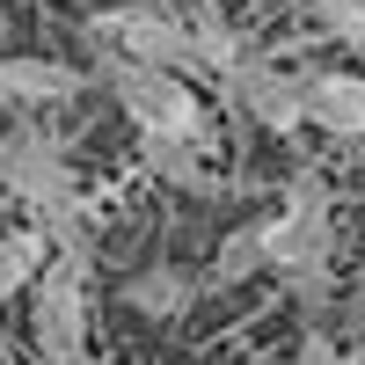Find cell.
I'll list each match as a JSON object with an SVG mask.
<instances>
[{
    "label": "cell",
    "instance_id": "cell-1",
    "mask_svg": "<svg viewBox=\"0 0 365 365\" xmlns=\"http://www.w3.org/2000/svg\"><path fill=\"white\" fill-rule=\"evenodd\" d=\"M263 234V263L270 278H285L299 299H322L329 292V256H336V212H329V182L314 168H292L285 175V197L270 220H256Z\"/></svg>",
    "mask_w": 365,
    "mask_h": 365
},
{
    "label": "cell",
    "instance_id": "cell-2",
    "mask_svg": "<svg viewBox=\"0 0 365 365\" xmlns=\"http://www.w3.org/2000/svg\"><path fill=\"white\" fill-rule=\"evenodd\" d=\"M0 190L22 197L29 212H37V227L51 234V249H88V197H81V168L66 161V146H58L51 132H0Z\"/></svg>",
    "mask_w": 365,
    "mask_h": 365
},
{
    "label": "cell",
    "instance_id": "cell-3",
    "mask_svg": "<svg viewBox=\"0 0 365 365\" xmlns=\"http://www.w3.org/2000/svg\"><path fill=\"white\" fill-rule=\"evenodd\" d=\"M96 81L110 88V103L132 117L139 139H182V146H212V117L197 103V88L182 73H161V66H132L117 51H96Z\"/></svg>",
    "mask_w": 365,
    "mask_h": 365
},
{
    "label": "cell",
    "instance_id": "cell-4",
    "mask_svg": "<svg viewBox=\"0 0 365 365\" xmlns=\"http://www.w3.org/2000/svg\"><path fill=\"white\" fill-rule=\"evenodd\" d=\"M88 329H96V299H88V249H58L37 285H29V336L44 365H81Z\"/></svg>",
    "mask_w": 365,
    "mask_h": 365
},
{
    "label": "cell",
    "instance_id": "cell-5",
    "mask_svg": "<svg viewBox=\"0 0 365 365\" xmlns=\"http://www.w3.org/2000/svg\"><path fill=\"white\" fill-rule=\"evenodd\" d=\"M88 44L117 51L132 66H161V73H205V58L190 44V22H175L168 8H146V0H125V8H96L88 15Z\"/></svg>",
    "mask_w": 365,
    "mask_h": 365
},
{
    "label": "cell",
    "instance_id": "cell-6",
    "mask_svg": "<svg viewBox=\"0 0 365 365\" xmlns=\"http://www.w3.org/2000/svg\"><path fill=\"white\" fill-rule=\"evenodd\" d=\"M220 88H227V103L249 117V125H263V132H278V139H292L299 125H307V96H299V73H285V66H270V58H241V66H227L220 73Z\"/></svg>",
    "mask_w": 365,
    "mask_h": 365
},
{
    "label": "cell",
    "instance_id": "cell-7",
    "mask_svg": "<svg viewBox=\"0 0 365 365\" xmlns=\"http://www.w3.org/2000/svg\"><path fill=\"white\" fill-rule=\"evenodd\" d=\"M88 73L66 66V58H37V51H15L0 58V103H22V110H66L81 103Z\"/></svg>",
    "mask_w": 365,
    "mask_h": 365
},
{
    "label": "cell",
    "instance_id": "cell-8",
    "mask_svg": "<svg viewBox=\"0 0 365 365\" xmlns=\"http://www.w3.org/2000/svg\"><path fill=\"white\" fill-rule=\"evenodd\" d=\"M299 96H307V125L365 146V73H299Z\"/></svg>",
    "mask_w": 365,
    "mask_h": 365
},
{
    "label": "cell",
    "instance_id": "cell-9",
    "mask_svg": "<svg viewBox=\"0 0 365 365\" xmlns=\"http://www.w3.org/2000/svg\"><path fill=\"white\" fill-rule=\"evenodd\" d=\"M197 292H205L197 270L154 263V270H132V278H125V307H132V314H146V322H182V314L197 307Z\"/></svg>",
    "mask_w": 365,
    "mask_h": 365
},
{
    "label": "cell",
    "instance_id": "cell-10",
    "mask_svg": "<svg viewBox=\"0 0 365 365\" xmlns=\"http://www.w3.org/2000/svg\"><path fill=\"white\" fill-rule=\"evenodd\" d=\"M51 256H58V249H51V234H44L37 220L0 234V307H8V299H22L29 285H37V270H44Z\"/></svg>",
    "mask_w": 365,
    "mask_h": 365
},
{
    "label": "cell",
    "instance_id": "cell-11",
    "mask_svg": "<svg viewBox=\"0 0 365 365\" xmlns=\"http://www.w3.org/2000/svg\"><path fill=\"white\" fill-rule=\"evenodd\" d=\"M212 146H182V139H139V161H146V175H161V182H175V190H197V197H212L220 190V175H212Z\"/></svg>",
    "mask_w": 365,
    "mask_h": 365
},
{
    "label": "cell",
    "instance_id": "cell-12",
    "mask_svg": "<svg viewBox=\"0 0 365 365\" xmlns=\"http://www.w3.org/2000/svg\"><path fill=\"white\" fill-rule=\"evenodd\" d=\"M263 234H256V220L249 227H227L220 234V249H212V263H205V285L212 292H234V285H249V278H263Z\"/></svg>",
    "mask_w": 365,
    "mask_h": 365
},
{
    "label": "cell",
    "instance_id": "cell-13",
    "mask_svg": "<svg viewBox=\"0 0 365 365\" xmlns=\"http://www.w3.org/2000/svg\"><path fill=\"white\" fill-rule=\"evenodd\" d=\"M190 44H197V58H205V73H227V66L249 58V37L220 15V0H190Z\"/></svg>",
    "mask_w": 365,
    "mask_h": 365
},
{
    "label": "cell",
    "instance_id": "cell-14",
    "mask_svg": "<svg viewBox=\"0 0 365 365\" xmlns=\"http://www.w3.org/2000/svg\"><path fill=\"white\" fill-rule=\"evenodd\" d=\"M314 29L351 51H365V0H314Z\"/></svg>",
    "mask_w": 365,
    "mask_h": 365
},
{
    "label": "cell",
    "instance_id": "cell-15",
    "mask_svg": "<svg viewBox=\"0 0 365 365\" xmlns=\"http://www.w3.org/2000/svg\"><path fill=\"white\" fill-rule=\"evenodd\" d=\"M299 365H336V336L307 322V336H299Z\"/></svg>",
    "mask_w": 365,
    "mask_h": 365
},
{
    "label": "cell",
    "instance_id": "cell-16",
    "mask_svg": "<svg viewBox=\"0 0 365 365\" xmlns=\"http://www.w3.org/2000/svg\"><path fill=\"white\" fill-rule=\"evenodd\" d=\"M344 322L365 329V263H358V278H351V299H344Z\"/></svg>",
    "mask_w": 365,
    "mask_h": 365
}]
</instances>
